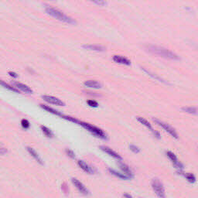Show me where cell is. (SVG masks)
Returning a JSON list of instances; mask_svg holds the SVG:
<instances>
[{
    "mask_svg": "<svg viewBox=\"0 0 198 198\" xmlns=\"http://www.w3.org/2000/svg\"><path fill=\"white\" fill-rule=\"evenodd\" d=\"M146 50L149 53L157 55L161 57L169 59V60H179L180 58L178 55H176L175 53L170 51L168 49H166L164 47H160V46H154V45H147L146 46Z\"/></svg>",
    "mask_w": 198,
    "mask_h": 198,
    "instance_id": "1",
    "label": "cell"
},
{
    "mask_svg": "<svg viewBox=\"0 0 198 198\" xmlns=\"http://www.w3.org/2000/svg\"><path fill=\"white\" fill-rule=\"evenodd\" d=\"M77 124L81 125L83 128H85V129H87V131H89L91 134H93L94 136H95L96 137H98V138H100L101 139H104V140H107V139H108V137L107 134L105 133V132L103 131L101 129H100V128H98V127L94 126V125H91L89 123L80 122V121L79 120H78Z\"/></svg>",
    "mask_w": 198,
    "mask_h": 198,
    "instance_id": "2",
    "label": "cell"
},
{
    "mask_svg": "<svg viewBox=\"0 0 198 198\" xmlns=\"http://www.w3.org/2000/svg\"><path fill=\"white\" fill-rule=\"evenodd\" d=\"M46 12L47 14H49L50 16H53L57 20L62 21V22H67L69 24H75L76 21L74 20L70 17V16L65 15L64 13H63L62 12L59 11L58 9H56L53 7H47L46 8Z\"/></svg>",
    "mask_w": 198,
    "mask_h": 198,
    "instance_id": "3",
    "label": "cell"
},
{
    "mask_svg": "<svg viewBox=\"0 0 198 198\" xmlns=\"http://www.w3.org/2000/svg\"><path fill=\"white\" fill-rule=\"evenodd\" d=\"M151 185L153 189L155 194L160 198H166V193L163 184L160 182V180L157 178L153 179L151 182Z\"/></svg>",
    "mask_w": 198,
    "mask_h": 198,
    "instance_id": "4",
    "label": "cell"
},
{
    "mask_svg": "<svg viewBox=\"0 0 198 198\" xmlns=\"http://www.w3.org/2000/svg\"><path fill=\"white\" fill-rule=\"evenodd\" d=\"M153 122L156 123V125H158L159 126H160L161 128H162V129H164L165 131L167 132L172 137H174V138L175 139H178V134L176 133V130H175L174 128H172L170 125L167 124V123L163 122L162 121L159 120L157 118H153Z\"/></svg>",
    "mask_w": 198,
    "mask_h": 198,
    "instance_id": "5",
    "label": "cell"
},
{
    "mask_svg": "<svg viewBox=\"0 0 198 198\" xmlns=\"http://www.w3.org/2000/svg\"><path fill=\"white\" fill-rule=\"evenodd\" d=\"M71 181L73 183V184L75 186V187L78 190V191L80 192V194H82L83 195H88L89 194L88 190L86 188V187L82 183L80 182V180H78L77 178H72Z\"/></svg>",
    "mask_w": 198,
    "mask_h": 198,
    "instance_id": "6",
    "label": "cell"
},
{
    "mask_svg": "<svg viewBox=\"0 0 198 198\" xmlns=\"http://www.w3.org/2000/svg\"><path fill=\"white\" fill-rule=\"evenodd\" d=\"M42 98L50 104H53V105H58V106H64L65 105V103L64 101H62L59 98L54 97V96L43 95Z\"/></svg>",
    "mask_w": 198,
    "mask_h": 198,
    "instance_id": "7",
    "label": "cell"
},
{
    "mask_svg": "<svg viewBox=\"0 0 198 198\" xmlns=\"http://www.w3.org/2000/svg\"><path fill=\"white\" fill-rule=\"evenodd\" d=\"M99 148L101 149V150H102L103 152H105V153H106L107 154H108L109 156H112L113 158H115V160H117L118 161L122 160V156H121L118 153H117L115 151H114L113 149H111V148H109L108 146H101Z\"/></svg>",
    "mask_w": 198,
    "mask_h": 198,
    "instance_id": "8",
    "label": "cell"
},
{
    "mask_svg": "<svg viewBox=\"0 0 198 198\" xmlns=\"http://www.w3.org/2000/svg\"><path fill=\"white\" fill-rule=\"evenodd\" d=\"M14 86L17 88V90H20L22 91V92L27 94H33L34 93V91L29 87L27 86V85H24V84H22L20 82H14L13 83Z\"/></svg>",
    "mask_w": 198,
    "mask_h": 198,
    "instance_id": "9",
    "label": "cell"
},
{
    "mask_svg": "<svg viewBox=\"0 0 198 198\" xmlns=\"http://www.w3.org/2000/svg\"><path fill=\"white\" fill-rule=\"evenodd\" d=\"M27 151H28V153H29L30 154V155H31L33 157H34V160H35L36 162H39L40 164L43 165V160L41 159V157L40 156V155L37 153V152H36L35 149H33V148H31V147H27Z\"/></svg>",
    "mask_w": 198,
    "mask_h": 198,
    "instance_id": "10",
    "label": "cell"
},
{
    "mask_svg": "<svg viewBox=\"0 0 198 198\" xmlns=\"http://www.w3.org/2000/svg\"><path fill=\"white\" fill-rule=\"evenodd\" d=\"M113 60L115 63L118 64H125V65H130L131 64V61L127 59L126 57H124L121 55H115L112 57Z\"/></svg>",
    "mask_w": 198,
    "mask_h": 198,
    "instance_id": "11",
    "label": "cell"
},
{
    "mask_svg": "<svg viewBox=\"0 0 198 198\" xmlns=\"http://www.w3.org/2000/svg\"><path fill=\"white\" fill-rule=\"evenodd\" d=\"M78 165L84 170L86 172L87 174H94V169H92V167H91L88 164H87L84 160H78Z\"/></svg>",
    "mask_w": 198,
    "mask_h": 198,
    "instance_id": "12",
    "label": "cell"
},
{
    "mask_svg": "<svg viewBox=\"0 0 198 198\" xmlns=\"http://www.w3.org/2000/svg\"><path fill=\"white\" fill-rule=\"evenodd\" d=\"M119 167H120V169L122 170L123 174L128 176L130 179L133 178L134 174L132 173V171L131 170V169L129 168V166H127L125 163H122V162H120L119 163Z\"/></svg>",
    "mask_w": 198,
    "mask_h": 198,
    "instance_id": "13",
    "label": "cell"
},
{
    "mask_svg": "<svg viewBox=\"0 0 198 198\" xmlns=\"http://www.w3.org/2000/svg\"><path fill=\"white\" fill-rule=\"evenodd\" d=\"M84 85L86 87H91V88H94V89H100V88H101V84L98 82V81H97V80H86L84 83Z\"/></svg>",
    "mask_w": 198,
    "mask_h": 198,
    "instance_id": "14",
    "label": "cell"
},
{
    "mask_svg": "<svg viewBox=\"0 0 198 198\" xmlns=\"http://www.w3.org/2000/svg\"><path fill=\"white\" fill-rule=\"evenodd\" d=\"M84 48L90 50H94V51H98V52H104L106 50L105 47L103 46H100V45H84L83 46Z\"/></svg>",
    "mask_w": 198,
    "mask_h": 198,
    "instance_id": "15",
    "label": "cell"
},
{
    "mask_svg": "<svg viewBox=\"0 0 198 198\" xmlns=\"http://www.w3.org/2000/svg\"><path fill=\"white\" fill-rule=\"evenodd\" d=\"M136 119L138 120V122H139L141 123V124H143V125H145V126L146 127L147 129H149L150 131L153 133L154 132H155V130H154L153 129V127H152L151 124L148 122V121L146 119V118H143V117H136Z\"/></svg>",
    "mask_w": 198,
    "mask_h": 198,
    "instance_id": "16",
    "label": "cell"
},
{
    "mask_svg": "<svg viewBox=\"0 0 198 198\" xmlns=\"http://www.w3.org/2000/svg\"><path fill=\"white\" fill-rule=\"evenodd\" d=\"M108 171L111 173L112 175H114V176H117V177H118V178L120 179H122V180H131V179L129 178V176H126V175H125L124 174H122V173H119V172L116 171V170H115V169H111V168H108Z\"/></svg>",
    "mask_w": 198,
    "mask_h": 198,
    "instance_id": "17",
    "label": "cell"
},
{
    "mask_svg": "<svg viewBox=\"0 0 198 198\" xmlns=\"http://www.w3.org/2000/svg\"><path fill=\"white\" fill-rule=\"evenodd\" d=\"M40 107L42 108L43 109L46 110L47 111H48V112H50V113H52V114H54V115H56L60 116V117H62V115H63L62 114L60 113V112H59L58 111H57V110H55V109L50 108V106H48V105H40Z\"/></svg>",
    "mask_w": 198,
    "mask_h": 198,
    "instance_id": "18",
    "label": "cell"
},
{
    "mask_svg": "<svg viewBox=\"0 0 198 198\" xmlns=\"http://www.w3.org/2000/svg\"><path fill=\"white\" fill-rule=\"evenodd\" d=\"M40 128H41V130H42V132H43V134L47 136V138H52V137L54 136V134H53V132H51V130H50L47 127L41 125Z\"/></svg>",
    "mask_w": 198,
    "mask_h": 198,
    "instance_id": "19",
    "label": "cell"
},
{
    "mask_svg": "<svg viewBox=\"0 0 198 198\" xmlns=\"http://www.w3.org/2000/svg\"><path fill=\"white\" fill-rule=\"evenodd\" d=\"M182 111L187 112V113L192 114V115H197V109L195 107H183Z\"/></svg>",
    "mask_w": 198,
    "mask_h": 198,
    "instance_id": "20",
    "label": "cell"
},
{
    "mask_svg": "<svg viewBox=\"0 0 198 198\" xmlns=\"http://www.w3.org/2000/svg\"><path fill=\"white\" fill-rule=\"evenodd\" d=\"M0 85H2V87H4L5 88L9 89V91H14V92H16V93H19V90H17L16 88H15V87H12V86L9 85L8 84H6V83H5L4 81H2V80H0Z\"/></svg>",
    "mask_w": 198,
    "mask_h": 198,
    "instance_id": "21",
    "label": "cell"
},
{
    "mask_svg": "<svg viewBox=\"0 0 198 198\" xmlns=\"http://www.w3.org/2000/svg\"><path fill=\"white\" fill-rule=\"evenodd\" d=\"M185 177L188 180V182H190V183H194L196 182V177L194 176L193 174H190V173H187V174H184Z\"/></svg>",
    "mask_w": 198,
    "mask_h": 198,
    "instance_id": "22",
    "label": "cell"
},
{
    "mask_svg": "<svg viewBox=\"0 0 198 198\" xmlns=\"http://www.w3.org/2000/svg\"><path fill=\"white\" fill-rule=\"evenodd\" d=\"M142 70H143V71H144L146 72V73H148V74H149V76H151V77H153V78H155V79H156V80H158L159 81H161V82H163V83H165V84H168V83L166 82V81H165V80H162V79H161L160 78H159L158 76L154 75V73H152L150 71H147V70L145 69V68H143V67H142Z\"/></svg>",
    "mask_w": 198,
    "mask_h": 198,
    "instance_id": "23",
    "label": "cell"
},
{
    "mask_svg": "<svg viewBox=\"0 0 198 198\" xmlns=\"http://www.w3.org/2000/svg\"><path fill=\"white\" fill-rule=\"evenodd\" d=\"M21 125H22V127L23 128V129H29V126H30V124H29V121L27 120V119H22V121H21Z\"/></svg>",
    "mask_w": 198,
    "mask_h": 198,
    "instance_id": "24",
    "label": "cell"
},
{
    "mask_svg": "<svg viewBox=\"0 0 198 198\" xmlns=\"http://www.w3.org/2000/svg\"><path fill=\"white\" fill-rule=\"evenodd\" d=\"M65 153H66V154H67V156H69L70 158L75 159V153H73V150H71V149H65Z\"/></svg>",
    "mask_w": 198,
    "mask_h": 198,
    "instance_id": "25",
    "label": "cell"
},
{
    "mask_svg": "<svg viewBox=\"0 0 198 198\" xmlns=\"http://www.w3.org/2000/svg\"><path fill=\"white\" fill-rule=\"evenodd\" d=\"M129 149L131 151L133 152L134 153H139L140 152V149L135 145H129Z\"/></svg>",
    "mask_w": 198,
    "mask_h": 198,
    "instance_id": "26",
    "label": "cell"
},
{
    "mask_svg": "<svg viewBox=\"0 0 198 198\" xmlns=\"http://www.w3.org/2000/svg\"><path fill=\"white\" fill-rule=\"evenodd\" d=\"M87 104L89 105V106H91V107L97 108L98 106V103L94 100H87Z\"/></svg>",
    "mask_w": 198,
    "mask_h": 198,
    "instance_id": "27",
    "label": "cell"
},
{
    "mask_svg": "<svg viewBox=\"0 0 198 198\" xmlns=\"http://www.w3.org/2000/svg\"><path fill=\"white\" fill-rule=\"evenodd\" d=\"M7 152L8 151H7L6 148L0 144V155H5L7 153Z\"/></svg>",
    "mask_w": 198,
    "mask_h": 198,
    "instance_id": "28",
    "label": "cell"
},
{
    "mask_svg": "<svg viewBox=\"0 0 198 198\" xmlns=\"http://www.w3.org/2000/svg\"><path fill=\"white\" fill-rule=\"evenodd\" d=\"M94 2L96 3V4L99 5V6H104V5L106 4V2H103V1H94Z\"/></svg>",
    "mask_w": 198,
    "mask_h": 198,
    "instance_id": "29",
    "label": "cell"
},
{
    "mask_svg": "<svg viewBox=\"0 0 198 198\" xmlns=\"http://www.w3.org/2000/svg\"><path fill=\"white\" fill-rule=\"evenodd\" d=\"M153 135L155 136V137H156L157 139H160V132L157 131H156L155 130V132H153Z\"/></svg>",
    "mask_w": 198,
    "mask_h": 198,
    "instance_id": "30",
    "label": "cell"
},
{
    "mask_svg": "<svg viewBox=\"0 0 198 198\" xmlns=\"http://www.w3.org/2000/svg\"><path fill=\"white\" fill-rule=\"evenodd\" d=\"M9 74L10 76H11V77H13V78H17V77H18V75H17V74H16V73H15V72H11V71H10V72H9Z\"/></svg>",
    "mask_w": 198,
    "mask_h": 198,
    "instance_id": "31",
    "label": "cell"
},
{
    "mask_svg": "<svg viewBox=\"0 0 198 198\" xmlns=\"http://www.w3.org/2000/svg\"><path fill=\"white\" fill-rule=\"evenodd\" d=\"M62 189L66 193V192H67V187H66V183H64V184L62 185Z\"/></svg>",
    "mask_w": 198,
    "mask_h": 198,
    "instance_id": "32",
    "label": "cell"
},
{
    "mask_svg": "<svg viewBox=\"0 0 198 198\" xmlns=\"http://www.w3.org/2000/svg\"><path fill=\"white\" fill-rule=\"evenodd\" d=\"M123 197L125 198H132V196L129 194H123Z\"/></svg>",
    "mask_w": 198,
    "mask_h": 198,
    "instance_id": "33",
    "label": "cell"
}]
</instances>
